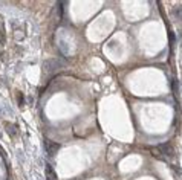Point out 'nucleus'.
<instances>
[{
  "mask_svg": "<svg viewBox=\"0 0 182 180\" xmlns=\"http://www.w3.org/2000/svg\"><path fill=\"white\" fill-rule=\"evenodd\" d=\"M158 148H159L161 153H162V156H168V157L174 156V150H173V146L170 144H161Z\"/></svg>",
  "mask_w": 182,
  "mask_h": 180,
  "instance_id": "f257e3e1",
  "label": "nucleus"
},
{
  "mask_svg": "<svg viewBox=\"0 0 182 180\" xmlns=\"http://www.w3.org/2000/svg\"><path fill=\"white\" fill-rule=\"evenodd\" d=\"M46 174L49 176V179H48V180H55V172L52 171V168H51L49 165H48V168H46Z\"/></svg>",
  "mask_w": 182,
  "mask_h": 180,
  "instance_id": "f03ea898",
  "label": "nucleus"
},
{
  "mask_svg": "<svg viewBox=\"0 0 182 180\" xmlns=\"http://www.w3.org/2000/svg\"><path fill=\"white\" fill-rule=\"evenodd\" d=\"M152 153H153V156H154V157H159V159L162 157V153L159 151V148H152Z\"/></svg>",
  "mask_w": 182,
  "mask_h": 180,
  "instance_id": "7ed1b4c3",
  "label": "nucleus"
}]
</instances>
